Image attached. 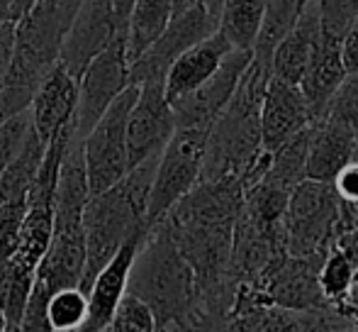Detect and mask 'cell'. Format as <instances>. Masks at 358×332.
Masks as SVG:
<instances>
[{
    "instance_id": "13",
    "label": "cell",
    "mask_w": 358,
    "mask_h": 332,
    "mask_svg": "<svg viewBox=\"0 0 358 332\" xmlns=\"http://www.w3.org/2000/svg\"><path fill=\"white\" fill-rule=\"evenodd\" d=\"M312 123L300 85L271 76L261 100V144L266 152L290 139Z\"/></svg>"
},
{
    "instance_id": "39",
    "label": "cell",
    "mask_w": 358,
    "mask_h": 332,
    "mask_svg": "<svg viewBox=\"0 0 358 332\" xmlns=\"http://www.w3.org/2000/svg\"><path fill=\"white\" fill-rule=\"evenodd\" d=\"M354 159H358V139H356V149H354ZM351 210H354V208H351ZM354 213H356V218H358V210H354Z\"/></svg>"
},
{
    "instance_id": "11",
    "label": "cell",
    "mask_w": 358,
    "mask_h": 332,
    "mask_svg": "<svg viewBox=\"0 0 358 332\" xmlns=\"http://www.w3.org/2000/svg\"><path fill=\"white\" fill-rule=\"evenodd\" d=\"M117 32L124 29L117 25L113 0H80L71 27L64 37L59 62L73 78H78L90 59L103 52Z\"/></svg>"
},
{
    "instance_id": "5",
    "label": "cell",
    "mask_w": 358,
    "mask_h": 332,
    "mask_svg": "<svg viewBox=\"0 0 358 332\" xmlns=\"http://www.w3.org/2000/svg\"><path fill=\"white\" fill-rule=\"evenodd\" d=\"M210 130L200 127H176L166 147L161 149L156 162L154 181H151L149 203H146L144 223L154 228L166 218L171 208L193 191L203 176L205 147H208Z\"/></svg>"
},
{
    "instance_id": "7",
    "label": "cell",
    "mask_w": 358,
    "mask_h": 332,
    "mask_svg": "<svg viewBox=\"0 0 358 332\" xmlns=\"http://www.w3.org/2000/svg\"><path fill=\"white\" fill-rule=\"evenodd\" d=\"M129 85L127 32H117L113 42L95 54L78 76V103L73 115V132L85 137L90 127L108 110V105Z\"/></svg>"
},
{
    "instance_id": "20",
    "label": "cell",
    "mask_w": 358,
    "mask_h": 332,
    "mask_svg": "<svg viewBox=\"0 0 358 332\" xmlns=\"http://www.w3.org/2000/svg\"><path fill=\"white\" fill-rule=\"evenodd\" d=\"M264 10L266 0H224L217 15V29L231 44V49L254 52L264 22Z\"/></svg>"
},
{
    "instance_id": "22",
    "label": "cell",
    "mask_w": 358,
    "mask_h": 332,
    "mask_svg": "<svg viewBox=\"0 0 358 332\" xmlns=\"http://www.w3.org/2000/svg\"><path fill=\"white\" fill-rule=\"evenodd\" d=\"M44 147H47V144L37 137V132H34V127H32L27 139H24L22 152L0 171V203L27 198L29 188H32V184H34V176H37V171H39V164H42Z\"/></svg>"
},
{
    "instance_id": "24",
    "label": "cell",
    "mask_w": 358,
    "mask_h": 332,
    "mask_svg": "<svg viewBox=\"0 0 358 332\" xmlns=\"http://www.w3.org/2000/svg\"><path fill=\"white\" fill-rule=\"evenodd\" d=\"M47 318L54 332H76L88 320V293L78 286L59 289L47 300Z\"/></svg>"
},
{
    "instance_id": "9",
    "label": "cell",
    "mask_w": 358,
    "mask_h": 332,
    "mask_svg": "<svg viewBox=\"0 0 358 332\" xmlns=\"http://www.w3.org/2000/svg\"><path fill=\"white\" fill-rule=\"evenodd\" d=\"M176 132V118L164 81L139 83V93L127 118V164L139 166L151 157H159L161 149Z\"/></svg>"
},
{
    "instance_id": "17",
    "label": "cell",
    "mask_w": 358,
    "mask_h": 332,
    "mask_svg": "<svg viewBox=\"0 0 358 332\" xmlns=\"http://www.w3.org/2000/svg\"><path fill=\"white\" fill-rule=\"evenodd\" d=\"M356 137L336 123L334 118H324L312 123L310 134V149H307V164H305V179L315 181H329L354 159Z\"/></svg>"
},
{
    "instance_id": "3",
    "label": "cell",
    "mask_w": 358,
    "mask_h": 332,
    "mask_svg": "<svg viewBox=\"0 0 358 332\" xmlns=\"http://www.w3.org/2000/svg\"><path fill=\"white\" fill-rule=\"evenodd\" d=\"M127 293L151 308L156 328L183 323L195 305V274L176 247L166 223L149 228L129 271Z\"/></svg>"
},
{
    "instance_id": "27",
    "label": "cell",
    "mask_w": 358,
    "mask_h": 332,
    "mask_svg": "<svg viewBox=\"0 0 358 332\" xmlns=\"http://www.w3.org/2000/svg\"><path fill=\"white\" fill-rule=\"evenodd\" d=\"M324 115L341 123L358 139V71L346 74V78L336 88L334 98L329 100V108H327Z\"/></svg>"
},
{
    "instance_id": "14",
    "label": "cell",
    "mask_w": 358,
    "mask_h": 332,
    "mask_svg": "<svg viewBox=\"0 0 358 332\" xmlns=\"http://www.w3.org/2000/svg\"><path fill=\"white\" fill-rule=\"evenodd\" d=\"M78 103V78H73L62 62H57L42 78L37 93L29 105L32 127L44 144L73 120Z\"/></svg>"
},
{
    "instance_id": "2",
    "label": "cell",
    "mask_w": 358,
    "mask_h": 332,
    "mask_svg": "<svg viewBox=\"0 0 358 332\" xmlns=\"http://www.w3.org/2000/svg\"><path fill=\"white\" fill-rule=\"evenodd\" d=\"M268 78L271 69L251 59V64L236 83V90L231 93L229 103L224 105V110L208 132L200 181L222 179V176L244 179L246 171L261 157V152H264V144H261V100H264Z\"/></svg>"
},
{
    "instance_id": "4",
    "label": "cell",
    "mask_w": 358,
    "mask_h": 332,
    "mask_svg": "<svg viewBox=\"0 0 358 332\" xmlns=\"http://www.w3.org/2000/svg\"><path fill=\"white\" fill-rule=\"evenodd\" d=\"M344 203L329 181L302 179L287 198L283 228L290 256L327 254L334 244V230Z\"/></svg>"
},
{
    "instance_id": "23",
    "label": "cell",
    "mask_w": 358,
    "mask_h": 332,
    "mask_svg": "<svg viewBox=\"0 0 358 332\" xmlns=\"http://www.w3.org/2000/svg\"><path fill=\"white\" fill-rule=\"evenodd\" d=\"M310 134L312 123L295 132L290 139H285L280 147L271 152V164L264 171V179L273 181V184L283 186V188L292 191L302 179H305V164H307V149H310ZM259 176V179H261Z\"/></svg>"
},
{
    "instance_id": "35",
    "label": "cell",
    "mask_w": 358,
    "mask_h": 332,
    "mask_svg": "<svg viewBox=\"0 0 358 332\" xmlns=\"http://www.w3.org/2000/svg\"><path fill=\"white\" fill-rule=\"evenodd\" d=\"M203 3H205V8H208L210 13H213L215 18H217V15H220V10H222V3H224V0H203Z\"/></svg>"
},
{
    "instance_id": "36",
    "label": "cell",
    "mask_w": 358,
    "mask_h": 332,
    "mask_svg": "<svg viewBox=\"0 0 358 332\" xmlns=\"http://www.w3.org/2000/svg\"><path fill=\"white\" fill-rule=\"evenodd\" d=\"M193 3H198V0H173V15L180 13V10H185V8H190Z\"/></svg>"
},
{
    "instance_id": "32",
    "label": "cell",
    "mask_w": 358,
    "mask_h": 332,
    "mask_svg": "<svg viewBox=\"0 0 358 332\" xmlns=\"http://www.w3.org/2000/svg\"><path fill=\"white\" fill-rule=\"evenodd\" d=\"M341 62H344L346 74L358 71V18L341 37Z\"/></svg>"
},
{
    "instance_id": "15",
    "label": "cell",
    "mask_w": 358,
    "mask_h": 332,
    "mask_svg": "<svg viewBox=\"0 0 358 332\" xmlns=\"http://www.w3.org/2000/svg\"><path fill=\"white\" fill-rule=\"evenodd\" d=\"M346 78V69L341 62V39L327 34L324 29L317 37L312 47L310 62L300 78V90L305 95L307 110H310L312 123L320 120L329 108V100L334 98L336 88Z\"/></svg>"
},
{
    "instance_id": "19",
    "label": "cell",
    "mask_w": 358,
    "mask_h": 332,
    "mask_svg": "<svg viewBox=\"0 0 358 332\" xmlns=\"http://www.w3.org/2000/svg\"><path fill=\"white\" fill-rule=\"evenodd\" d=\"M173 18V0H134L127 18V62L132 67Z\"/></svg>"
},
{
    "instance_id": "28",
    "label": "cell",
    "mask_w": 358,
    "mask_h": 332,
    "mask_svg": "<svg viewBox=\"0 0 358 332\" xmlns=\"http://www.w3.org/2000/svg\"><path fill=\"white\" fill-rule=\"evenodd\" d=\"M29 130H32L29 108L13 115V118H8V120H0V171L22 152Z\"/></svg>"
},
{
    "instance_id": "26",
    "label": "cell",
    "mask_w": 358,
    "mask_h": 332,
    "mask_svg": "<svg viewBox=\"0 0 358 332\" xmlns=\"http://www.w3.org/2000/svg\"><path fill=\"white\" fill-rule=\"evenodd\" d=\"M110 332H156V318L151 308L139 300L137 296L124 293L120 305L115 308V315L108 325Z\"/></svg>"
},
{
    "instance_id": "21",
    "label": "cell",
    "mask_w": 358,
    "mask_h": 332,
    "mask_svg": "<svg viewBox=\"0 0 358 332\" xmlns=\"http://www.w3.org/2000/svg\"><path fill=\"white\" fill-rule=\"evenodd\" d=\"M307 3L310 0H266L264 22H261V32L254 44L256 62L271 69V54H273L275 44L295 27L300 15L305 13Z\"/></svg>"
},
{
    "instance_id": "37",
    "label": "cell",
    "mask_w": 358,
    "mask_h": 332,
    "mask_svg": "<svg viewBox=\"0 0 358 332\" xmlns=\"http://www.w3.org/2000/svg\"><path fill=\"white\" fill-rule=\"evenodd\" d=\"M54 3H59L62 8H66V10H71V13H76V10H78V5H80V0H54Z\"/></svg>"
},
{
    "instance_id": "12",
    "label": "cell",
    "mask_w": 358,
    "mask_h": 332,
    "mask_svg": "<svg viewBox=\"0 0 358 332\" xmlns=\"http://www.w3.org/2000/svg\"><path fill=\"white\" fill-rule=\"evenodd\" d=\"M149 228H139L120 244V249L113 254V259L98 271L88 289V320L80 330L83 332H105L115 315V308L120 305L122 296L127 293L129 271H132L134 256L142 247Z\"/></svg>"
},
{
    "instance_id": "6",
    "label": "cell",
    "mask_w": 358,
    "mask_h": 332,
    "mask_svg": "<svg viewBox=\"0 0 358 332\" xmlns=\"http://www.w3.org/2000/svg\"><path fill=\"white\" fill-rule=\"evenodd\" d=\"M139 85L129 83L83 137V162L90 195L115 186L129 171L127 118L137 100Z\"/></svg>"
},
{
    "instance_id": "25",
    "label": "cell",
    "mask_w": 358,
    "mask_h": 332,
    "mask_svg": "<svg viewBox=\"0 0 358 332\" xmlns=\"http://www.w3.org/2000/svg\"><path fill=\"white\" fill-rule=\"evenodd\" d=\"M354 284H356L354 264H351V259L344 251L331 244V249L327 251V256L322 259L320 266V289L327 305H331V308L339 305L349 296Z\"/></svg>"
},
{
    "instance_id": "33",
    "label": "cell",
    "mask_w": 358,
    "mask_h": 332,
    "mask_svg": "<svg viewBox=\"0 0 358 332\" xmlns=\"http://www.w3.org/2000/svg\"><path fill=\"white\" fill-rule=\"evenodd\" d=\"M13 42H15V22L5 20L0 22V78H3L5 69H8L10 54H13Z\"/></svg>"
},
{
    "instance_id": "31",
    "label": "cell",
    "mask_w": 358,
    "mask_h": 332,
    "mask_svg": "<svg viewBox=\"0 0 358 332\" xmlns=\"http://www.w3.org/2000/svg\"><path fill=\"white\" fill-rule=\"evenodd\" d=\"M331 186H334L341 203L358 210V159H351V162L331 179Z\"/></svg>"
},
{
    "instance_id": "38",
    "label": "cell",
    "mask_w": 358,
    "mask_h": 332,
    "mask_svg": "<svg viewBox=\"0 0 358 332\" xmlns=\"http://www.w3.org/2000/svg\"><path fill=\"white\" fill-rule=\"evenodd\" d=\"M0 332H10V323H8V318H5L3 310H0Z\"/></svg>"
},
{
    "instance_id": "29",
    "label": "cell",
    "mask_w": 358,
    "mask_h": 332,
    "mask_svg": "<svg viewBox=\"0 0 358 332\" xmlns=\"http://www.w3.org/2000/svg\"><path fill=\"white\" fill-rule=\"evenodd\" d=\"M24 213H27V198L0 203V266L13 256L15 247H17Z\"/></svg>"
},
{
    "instance_id": "34",
    "label": "cell",
    "mask_w": 358,
    "mask_h": 332,
    "mask_svg": "<svg viewBox=\"0 0 358 332\" xmlns=\"http://www.w3.org/2000/svg\"><path fill=\"white\" fill-rule=\"evenodd\" d=\"M113 5H115V18H117L120 29L127 32V18H129V10H132L134 0H113Z\"/></svg>"
},
{
    "instance_id": "1",
    "label": "cell",
    "mask_w": 358,
    "mask_h": 332,
    "mask_svg": "<svg viewBox=\"0 0 358 332\" xmlns=\"http://www.w3.org/2000/svg\"><path fill=\"white\" fill-rule=\"evenodd\" d=\"M159 157H151L124 174L115 186L93 193L83 208L85 264L78 289L88 293L98 271L113 259L120 244L139 228H146L144 215L149 203L151 181Z\"/></svg>"
},
{
    "instance_id": "8",
    "label": "cell",
    "mask_w": 358,
    "mask_h": 332,
    "mask_svg": "<svg viewBox=\"0 0 358 332\" xmlns=\"http://www.w3.org/2000/svg\"><path fill=\"white\" fill-rule=\"evenodd\" d=\"M217 29V18L205 8L203 0L180 10L171 18L161 37L129 67V83L139 85L144 81H164L171 64L200 39L210 37Z\"/></svg>"
},
{
    "instance_id": "10",
    "label": "cell",
    "mask_w": 358,
    "mask_h": 332,
    "mask_svg": "<svg viewBox=\"0 0 358 332\" xmlns=\"http://www.w3.org/2000/svg\"><path fill=\"white\" fill-rule=\"evenodd\" d=\"M251 59H254V52L231 49L208 81L198 85L195 90H190V93H185L176 103H171L176 127H213L215 120L224 110V105L229 103L231 93L236 90V83H239L241 74L251 64Z\"/></svg>"
},
{
    "instance_id": "16",
    "label": "cell",
    "mask_w": 358,
    "mask_h": 332,
    "mask_svg": "<svg viewBox=\"0 0 358 332\" xmlns=\"http://www.w3.org/2000/svg\"><path fill=\"white\" fill-rule=\"evenodd\" d=\"M231 52V44L222 37L220 29H215L210 37L200 39L198 44H193L190 49H185L166 71L164 78V90L169 103H176L178 98H183L185 93L195 90L198 85H203L210 76L220 69L222 59Z\"/></svg>"
},
{
    "instance_id": "30",
    "label": "cell",
    "mask_w": 358,
    "mask_h": 332,
    "mask_svg": "<svg viewBox=\"0 0 358 332\" xmlns=\"http://www.w3.org/2000/svg\"><path fill=\"white\" fill-rule=\"evenodd\" d=\"M320 25L327 34L341 39L349 25L358 18V0H315Z\"/></svg>"
},
{
    "instance_id": "18",
    "label": "cell",
    "mask_w": 358,
    "mask_h": 332,
    "mask_svg": "<svg viewBox=\"0 0 358 332\" xmlns=\"http://www.w3.org/2000/svg\"><path fill=\"white\" fill-rule=\"evenodd\" d=\"M320 32V13H317L315 0H310L295 27L275 44L273 54H271V76L283 78L287 83H300Z\"/></svg>"
}]
</instances>
